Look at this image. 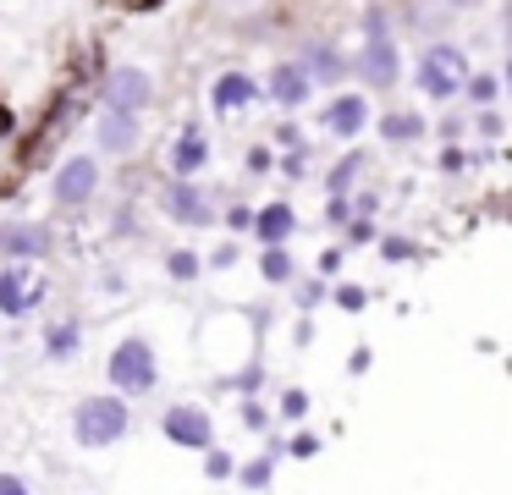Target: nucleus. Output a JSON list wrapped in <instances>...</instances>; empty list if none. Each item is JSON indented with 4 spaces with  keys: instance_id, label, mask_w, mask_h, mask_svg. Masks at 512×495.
<instances>
[{
    "instance_id": "obj_21",
    "label": "nucleus",
    "mask_w": 512,
    "mask_h": 495,
    "mask_svg": "<svg viewBox=\"0 0 512 495\" xmlns=\"http://www.w3.org/2000/svg\"><path fill=\"white\" fill-rule=\"evenodd\" d=\"M468 94H474V105H490V99H496V77H468Z\"/></svg>"
},
{
    "instance_id": "obj_9",
    "label": "nucleus",
    "mask_w": 512,
    "mask_h": 495,
    "mask_svg": "<svg viewBox=\"0 0 512 495\" xmlns=\"http://www.w3.org/2000/svg\"><path fill=\"white\" fill-rule=\"evenodd\" d=\"M270 99H276V105H287V110H298L303 99H309V88H314V77L303 72V66H292V61H281L276 72H270Z\"/></svg>"
},
{
    "instance_id": "obj_12",
    "label": "nucleus",
    "mask_w": 512,
    "mask_h": 495,
    "mask_svg": "<svg viewBox=\"0 0 512 495\" xmlns=\"http://www.w3.org/2000/svg\"><path fill=\"white\" fill-rule=\"evenodd\" d=\"M100 149H111V154L138 149V116H127V110H105L100 116Z\"/></svg>"
},
{
    "instance_id": "obj_5",
    "label": "nucleus",
    "mask_w": 512,
    "mask_h": 495,
    "mask_svg": "<svg viewBox=\"0 0 512 495\" xmlns=\"http://www.w3.org/2000/svg\"><path fill=\"white\" fill-rule=\"evenodd\" d=\"M94 187H100V165H94L89 154H72V160L56 171V204L78 209V204L94 198Z\"/></svg>"
},
{
    "instance_id": "obj_23",
    "label": "nucleus",
    "mask_w": 512,
    "mask_h": 495,
    "mask_svg": "<svg viewBox=\"0 0 512 495\" xmlns=\"http://www.w3.org/2000/svg\"><path fill=\"white\" fill-rule=\"evenodd\" d=\"M303 413H309V396H303V391L281 396V418H303Z\"/></svg>"
},
{
    "instance_id": "obj_11",
    "label": "nucleus",
    "mask_w": 512,
    "mask_h": 495,
    "mask_svg": "<svg viewBox=\"0 0 512 495\" xmlns=\"http://www.w3.org/2000/svg\"><path fill=\"white\" fill-rule=\"evenodd\" d=\"M210 99L221 110H243V105H254V99H259V83L248 72H221V77H215V88H210Z\"/></svg>"
},
{
    "instance_id": "obj_24",
    "label": "nucleus",
    "mask_w": 512,
    "mask_h": 495,
    "mask_svg": "<svg viewBox=\"0 0 512 495\" xmlns=\"http://www.w3.org/2000/svg\"><path fill=\"white\" fill-rule=\"evenodd\" d=\"M243 479L254 484V490H265V484H270V457H259L254 468H243Z\"/></svg>"
},
{
    "instance_id": "obj_29",
    "label": "nucleus",
    "mask_w": 512,
    "mask_h": 495,
    "mask_svg": "<svg viewBox=\"0 0 512 495\" xmlns=\"http://www.w3.org/2000/svg\"><path fill=\"white\" fill-rule=\"evenodd\" d=\"M452 6H468V0H452Z\"/></svg>"
},
{
    "instance_id": "obj_22",
    "label": "nucleus",
    "mask_w": 512,
    "mask_h": 495,
    "mask_svg": "<svg viewBox=\"0 0 512 495\" xmlns=\"http://www.w3.org/2000/svg\"><path fill=\"white\" fill-rule=\"evenodd\" d=\"M171 275H177V281H193V275H199V259H193V253H171Z\"/></svg>"
},
{
    "instance_id": "obj_13",
    "label": "nucleus",
    "mask_w": 512,
    "mask_h": 495,
    "mask_svg": "<svg viewBox=\"0 0 512 495\" xmlns=\"http://www.w3.org/2000/svg\"><path fill=\"white\" fill-rule=\"evenodd\" d=\"M0 248L12 259H45L50 237H45V226H0Z\"/></svg>"
},
{
    "instance_id": "obj_10",
    "label": "nucleus",
    "mask_w": 512,
    "mask_h": 495,
    "mask_svg": "<svg viewBox=\"0 0 512 495\" xmlns=\"http://www.w3.org/2000/svg\"><path fill=\"white\" fill-rule=\"evenodd\" d=\"M358 72H364L375 88H391V83H397V44H391V39H369Z\"/></svg>"
},
{
    "instance_id": "obj_1",
    "label": "nucleus",
    "mask_w": 512,
    "mask_h": 495,
    "mask_svg": "<svg viewBox=\"0 0 512 495\" xmlns=\"http://www.w3.org/2000/svg\"><path fill=\"white\" fill-rule=\"evenodd\" d=\"M127 424H133V407L116 391L111 396H83L78 413H72V440H78L83 451H105L127 435Z\"/></svg>"
},
{
    "instance_id": "obj_7",
    "label": "nucleus",
    "mask_w": 512,
    "mask_h": 495,
    "mask_svg": "<svg viewBox=\"0 0 512 495\" xmlns=\"http://www.w3.org/2000/svg\"><path fill=\"white\" fill-rule=\"evenodd\" d=\"M34 303H39V275L28 270V264H12V270H0V314L23 319Z\"/></svg>"
},
{
    "instance_id": "obj_14",
    "label": "nucleus",
    "mask_w": 512,
    "mask_h": 495,
    "mask_svg": "<svg viewBox=\"0 0 512 495\" xmlns=\"http://www.w3.org/2000/svg\"><path fill=\"white\" fill-rule=\"evenodd\" d=\"M364 121H369V105L358 94H342L331 110H325V127L336 132V138H353V132H364Z\"/></svg>"
},
{
    "instance_id": "obj_2",
    "label": "nucleus",
    "mask_w": 512,
    "mask_h": 495,
    "mask_svg": "<svg viewBox=\"0 0 512 495\" xmlns=\"http://www.w3.org/2000/svg\"><path fill=\"white\" fill-rule=\"evenodd\" d=\"M105 374H111L116 396H144V391H155V380H160L155 347H149L144 336L116 341V347H111V363H105Z\"/></svg>"
},
{
    "instance_id": "obj_4",
    "label": "nucleus",
    "mask_w": 512,
    "mask_h": 495,
    "mask_svg": "<svg viewBox=\"0 0 512 495\" xmlns=\"http://www.w3.org/2000/svg\"><path fill=\"white\" fill-rule=\"evenodd\" d=\"M149 94H155V83H149L144 66H116V72L105 77V110H127V116H138V110L149 105Z\"/></svg>"
},
{
    "instance_id": "obj_8",
    "label": "nucleus",
    "mask_w": 512,
    "mask_h": 495,
    "mask_svg": "<svg viewBox=\"0 0 512 495\" xmlns=\"http://www.w3.org/2000/svg\"><path fill=\"white\" fill-rule=\"evenodd\" d=\"M160 204H166V215H171V220H182V226H210V220H215L210 198H204L199 187H188V182H171Z\"/></svg>"
},
{
    "instance_id": "obj_3",
    "label": "nucleus",
    "mask_w": 512,
    "mask_h": 495,
    "mask_svg": "<svg viewBox=\"0 0 512 495\" xmlns=\"http://www.w3.org/2000/svg\"><path fill=\"white\" fill-rule=\"evenodd\" d=\"M468 77H474L468 55L452 50V44H435V50L419 55V94H430V99H457Z\"/></svg>"
},
{
    "instance_id": "obj_6",
    "label": "nucleus",
    "mask_w": 512,
    "mask_h": 495,
    "mask_svg": "<svg viewBox=\"0 0 512 495\" xmlns=\"http://www.w3.org/2000/svg\"><path fill=\"white\" fill-rule=\"evenodd\" d=\"M166 440H177V446H193V451H210V413L204 407H166Z\"/></svg>"
},
{
    "instance_id": "obj_27",
    "label": "nucleus",
    "mask_w": 512,
    "mask_h": 495,
    "mask_svg": "<svg viewBox=\"0 0 512 495\" xmlns=\"http://www.w3.org/2000/svg\"><path fill=\"white\" fill-rule=\"evenodd\" d=\"M287 451H292V457H314V451H320V440H314V435H298Z\"/></svg>"
},
{
    "instance_id": "obj_20",
    "label": "nucleus",
    "mask_w": 512,
    "mask_h": 495,
    "mask_svg": "<svg viewBox=\"0 0 512 495\" xmlns=\"http://www.w3.org/2000/svg\"><path fill=\"white\" fill-rule=\"evenodd\" d=\"M259 270H265V281H292V259H287V253H281V248H270Z\"/></svg>"
},
{
    "instance_id": "obj_18",
    "label": "nucleus",
    "mask_w": 512,
    "mask_h": 495,
    "mask_svg": "<svg viewBox=\"0 0 512 495\" xmlns=\"http://www.w3.org/2000/svg\"><path fill=\"white\" fill-rule=\"evenodd\" d=\"M303 72H309V77H320V83H336V77H347V61H342L336 50H325V44H320V50H309Z\"/></svg>"
},
{
    "instance_id": "obj_15",
    "label": "nucleus",
    "mask_w": 512,
    "mask_h": 495,
    "mask_svg": "<svg viewBox=\"0 0 512 495\" xmlns=\"http://www.w3.org/2000/svg\"><path fill=\"white\" fill-rule=\"evenodd\" d=\"M254 231H259V242H270V248H281V242L292 237V231H298V215H292L287 204H265L254 215Z\"/></svg>"
},
{
    "instance_id": "obj_28",
    "label": "nucleus",
    "mask_w": 512,
    "mask_h": 495,
    "mask_svg": "<svg viewBox=\"0 0 512 495\" xmlns=\"http://www.w3.org/2000/svg\"><path fill=\"white\" fill-rule=\"evenodd\" d=\"M243 424H248V429H265V407H259V402H243Z\"/></svg>"
},
{
    "instance_id": "obj_17",
    "label": "nucleus",
    "mask_w": 512,
    "mask_h": 495,
    "mask_svg": "<svg viewBox=\"0 0 512 495\" xmlns=\"http://www.w3.org/2000/svg\"><path fill=\"white\" fill-rule=\"evenodd\" d=\"M78 347H83V325H78V319H56L50 336H45V358L61 363V358H72Z\"/></svg>"
},
{
    "instance_id": "obj_16",
    "label": "nucleus",
    "mask_w": 512,
    "mask_h": 495,
    "mask_svg": "<svg viewBox=\"0 0 512 495\" xmlns=\"http://www.w3.org/2000/svg\"><path fill=\"white\" fill-rule=\"evenodd\" d=\"M204 160H210V143H204L199 127H188L177 138V149H171V165H177V176H193V171H204Z\"/></svg>"
},
{
    "instance_id": "obj_25",
    "label": "nucleus",
    "mask_w": 512,
    "mask_h": 495,
    "mask_svg": "<svg viewBox=\"0 0 512 495\" xmlns=\"http://www.w3.org/2000/svg\"><path fill=\"white\" fill-rule=\"evenodd\" d=\"M204 468H210V479H226V473H232V457H226V451H210Z\"/></svg>"
},
{
    "instance_id": "obj_19",
    "label": "nucleus",
    "mask_w": 512,
    "mask_h": 495,
    "mask_svg": "<svg viewBox=\"0 0 512 495\" xmlns=\"http://www.w3.org/2000/svg\"><path fill=\"white\" fill-rule=\"evenodd\" d=\"M419 132H424L419 116H386V121H380V138H397V143L419 138Z\"/></svg>"
},
{
    "instance_id": "obj_26",
    "label": "nucleus",
    "mask_w": 512,
    "mask_h": 495,
    "mask_svg": "<svg viewBox=\"0 0 512 495\" xmlns=\"http://www.w3.org/2000/svg\"><path fill=\"white\" fill-rule=\"evenodd\" d=\"M0 495H34V490H28V479H17V473H0Z\"/></svg>"
}]
</instances>
